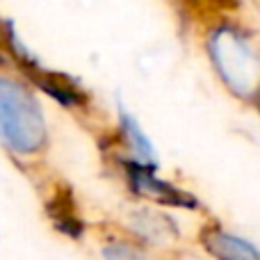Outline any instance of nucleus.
Returning a JSON list of instances; mask_svg holds the SVG:
<instances>
[{
  "instance_id": "1",
  "label": "nucleus",
  "mask_w": 260,
  "mask_h": 260,
  "mask_svg": "<svg viewBox=\"0 0 260 260\" xmlns=\"http://www.w3.org/2000/svg\"><path fill=\"white\" fill-rule=\"evenodd\" d=\"M0 135L16 151H35L44 142V123L35 101L9 80H0Z\"/></svg>"
},
{
  "instance_id": "2",
  "label": "nucleus",
  "mask_w": 260,
  "mask_h": 260,
  "mask_svg": "<svg viewBox=\"0 0 260 260\" xmlns=\"http://www.w3.org/2000/svg\"><path fill=\"white\" fill-rule=\"evenodd\" d=\"M126 169L130 171V176H133L135 187L148 189V192L157 194V197H160L165 203H176V206H185V208H194V206H197L192 197H187V194L178 192L176 187L167 185L165 180L155 178V176H153V167L144 169V167L135 165V162H126Z\"/></svg>"
},
{
  "instance_id": "3",
  "label": "nucleus",
  "mask_w": 260,
  "mask_h": 260,
  "mask_svg": "<svg viewBox=\"0 0 260 260\" xmlns=\"http://www.w3.org/2000/svg\"><path fill=\"white\" fill-rule=\"evenodd\" d=\"M206 244L212 253H217L219 260H260V253L251 244L242 242V240L233 238V235L215 233L210 240H206Z\"/></svg>"
},
{
  "instance_id": "4",
  "label": "nucleus",
  "mask_w": 260,
  "mask_h": 260,
  "mask_svg": "<svg viewBox=\"0 0 260 260\" xmlns=\"http://www.w3.org/2000/svg\"><path fill=\"white\" fill-rule=\"evenodd\" d=\"M50 215H53V219L57 221V226L64 233L73 235V238H78L82 233V224L73 215L71 199H57V201H53L50 203Z\"/></svg>"
},
{
  "instance_id": "5",
  "label": "nucleus",
  "mask_w": 260,
  "mask_h": 260,
  "mask_svg": "<svg viewBox=\"0 0 260 260\" xmlns=\"http://www.w3.org/2000/svg\"><path fill=\"white\" fill-rule=\"evenodd\" d=\"M35 80L41 89H46L50 96H55L59 103L73 105L80 101V94H78L76 89H71L69 85H64L59 78H53V76H48V73H35Z\"/></svg>"
},
{
  "instance_id": "6",
  "label": "nucleus",
  "mask_w": 260,
  "mask_h": 260,
  "mask_svg": "<svg viewBox=\"0 0 260 260\" xmlns=\"http://www.w3.org/2000/svg\"><path fill=\"white\" fill-rule=\"evenodd\" d=\"M121 123H123V130H126V133L130 135V139H133V142L139 146V151H142L146 157H151V155H153L151 142H148V139L144 137V135H142V130H139V126L133 121V119L128 117L126 112H121Z\"/></svg>"
}]
</instances>
